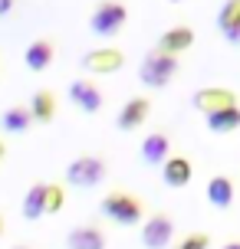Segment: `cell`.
<instances>
[{"mask_svg":"<svg viewBox=\"0 0 240 249\" xmlns=\"http://www.w3.org/2000/svg\"><path fill=\"white\" fill-rule=\"evenodd\" d=\"M148 115H152V99H145V95H135V99H128L122 108H119V131H135L139 124L148 122Z\"/></svg>","mask_w":240,"mask_h":249,"instance_id":"obj_10","label":"cell"},{"mask_svg":"<svg viewBox=\"0 0 240 249\" xmlns=\"http://www.w3.org/2000/svg\"><path fill=\"white\" fill-rule=\"evenodd\" d=\"M99 210L105 220H112L119 226H139L145 223V216H148V207H145V200L135 197V194H128V190H109L105 197H102Z\"/></svg>","mask_w":240,"mask_h":249,"instance_id":"obj_1","label":"cell"},{"mask_svg":"<svg viewBox=\"0 0 240 249\" xmlns=\"http://www.w3.org/2000/svg\"><path fill=\"white\" fill-rule=\"evenodd\" d=\"M0 236H3V216H0Z\"/></svg>","mask_w":240,"mask_h":249,"instance_id":"obj_26","label":"cell"},{"mask_svg":"<svg viewBox=\"0 0 240 249\" xmlns=\"http://www.w3.org/2000/svg\"><path fill=\"white\" fill-rule=\"evenodd\" d=\"M105 174H109V167H105L102 158L82 154V158H76V161H69V167H66V184L89 190V187H99L102 180H105Z\"/></svg>","mask_w":240,"mask_h":249,"instance_id":"obj_4","label":"cell"},{"mask_svg":"<svg viewBox=\"0 0 240 249\" xmlns=\"http://www.w3.org/2000/svg\"><path fill=\"white\" fill-rule=\"evenodd\" d=\"M3 158H7V144L0 141V161H3Z\"/></svg>","mask_w":240,"mask_h":249,"instance_id":"obj_25","label":"cell"},{"mask_svg":"<svg viewBox=\"0 0 240 249\" xmlns=\"http://www.w3.org/2000/svg\"><path fill=\"white\" fill-rule=\"evenodd\" d=\"M56 59V46H53L50 39H33L30 46H26V56L23 62L33 69V72H43V69H50V62Z\"/></svg>","mask_w":240,"mask_h":249,"instance_id":"obj_17","label":"cell"},{"mask_svg":"<svg viewBox=\"0 0 240 249\" xmlns=\"http://www.w3.org/2000/svg\"><path fill=\"white\" fill-rule=\"evenodd\" d=\"M0 128L7 135H23V131L33 128V115H30L26 105H10V108H3V115H0Z\"/></svg>","mask_w":240,"mask_h":249,"instance_id":"obj_16","label":"cell"},{"mask_svg":"<svg viewBox=\"0 0 240 249\" xmlns=\"http://www.w3.org/2000/svg\"><path fill=\"white\" fill-rule=\"evenodd\" d=\"M171 239H175V220L161 210L148 213L145 223H141V246L145 249H168Z\"/></svg>","mask_w":240,"mask_h":249,"instance_id":"obj_5","label":"cell"},{"mask_svg":"<svg viewBox=\"0 0 240 249\" xmlns=\"http://www.w3.org/2000/svg\"><path fill=\"white\" fill-rule=\"evenodd\" d=\"M191 177H194V167H191V161L181 158V154H171V158L161 164V180H164V187H171V190L188 187Z\"/></svg>","mask_w":240,"mask_h":249,"instance_id":"obj_11","label":"cell"},{"mask_svg":"<svg viewBox=\"0 0 240 249\" xmlns=\"http://www.w3.org/2000/svg\"><path fill=\"white\" fill-rule=\"evenodd\" d=\"M194 46V30L191 26H171V30H164L161 36H158V53H168V56H181V53Z\"/></svg>","mask_w":240,"mask_h":249,"instance_id":"obj_12","label":"cell"},{"mask_svg":"<svg viewBox=\"0 0 240 249\" xmlns=\"http://www.w3.org/2000/svg\"><path fill=\"white\" fill-rule=\"evenodd\" d=\"M217 30L230 46H240V0H227L217 13Z\"/></svg>","mask_w":240,"mask_h":249,"instance_id":"obj_14","label":"cell"},{"mask_svg":"<svg viewBox=\"0 0 240 249\" xmlns=\"http://www.w3.org/2000/svg\"><path fill=\"white\" fill-rule=\"evenodd\" d=\"M171 138L164 135V131H152V135L141 141V161L148 164V167H161L171 154Z\"/></svg>","mask_w":240,"mask_h":249,"instance_id":"obj_13","label":"cell"},{"mask_svg":"<svg viewBox=\"0 0 240 249\" xmlns=\"http://www.w3.org/2000/svg\"><path fill=\"white\" fill-rule=\"evenodd\" d=\"M13 3H17V0H0V17H7V13L13 10Z\"/></svg>","mask_w":240,"mask_h":249,"instance_id":"obj_23","label":"cell"},{"mask_svg":"<svg viewBox=\"0 0 240 249\" xmlns=\"http://www.w3.org/2000/svg\"><path fill=\"white\" fill-rule=\"evenodd\" d=\"M191 105H194V112H201L204 118H207V115L220 112V108H230V105H237V95H234L230 89L207 86V89H198V92H194Z\"/></svg>","mask_w":240,"mask_h":249,"instance_id":"obj_7","label":"cell"},{"mask_svg":"<svg viewBox=\"0 0 240 249\" xmlns=\"http://www.w3.org/2000/svg\"><path fill=\"white\" fill-rule=\"evenodd\" d=\"M207 128L214 135H230L240 128V105H230V108H220V112L207 115Z\"/></svg>","mask_w":240,"mask_h":249,"instance_id":"obj_20","label":"cell"},{"mask_svg":"<svg viewBox=\"0 0 240 249\" xmlns=\"http://www.w3.org/2000/svg\"><path fill=\"white\" fill-rule=\"evenodd\" d=\"M105 246H109V239H105V230L99 223H82L66 233V249H105Z\"/></svg>","mask_w":240,"mask_h":249,"instance_id":"obj_9","label":"cell"},{"mask_svg":"<svg viewBox=\"0 0 240 249\" xmlns=\"http://www.w3.org/2000/svg\"><path fill=\"white\" fill-rule=\"evenodd\" d=\"M122 66H125V53L115 50V46H99V50H89L82 56V69L86 72H96V75L119 72Z\"/></svg>","mask_w":240,"mask_h":249,"instance_id":"obj_6","label":"cell"},{"mask_svg":"<svg viewBox=\"0 0 240 249\" xmlns=\"http://www.w3.org/2000/svg\"><path fill=\"white\" fill-rule=\"evenodd\" d=\"M13 249H30V246H13Z\"/></svg>","mask_w":240,"mask_h":249,"instance_id":"obj_27","label":"cell"},{"mask_svg":"<svg viewBox=\"0 0 240 249\" xmlns=\"http://www.w3.org/2000/svg\"><path fill=\"white\" fill-rule=\"evenodd\" d=\"M66 203V187L63 184H46V213H60Z\"/></svg>","mask_w":240,"mask_h":249,"instance_id":"obj_21","label":"cell"},{"mask_svg":"<svg viewBox=\"0 0 240 249\" xmlns=\"http://www.w3.org/2000/svg\"><path fill=\"white\" fill-rule=\"evenodd\" d=\"M125 20H128L125 3H119V0H102V3H96V10L89 17V30H92L96 36L109 39V36H119V33H122Z\"/></svg>","mask_w":240,"mask_h":249,"instance_id":"obj_2","label":"cell"},{"mask_svg":"<svg viewBox=\"0 0 240 249\" xmlns=\"http://www.w3.org/2000/svg\"><path fill=\"white\" fill-rule=\"evenodd\" d=\"M207 203L217 207V210H230V203H234V180L227 174H217L207 180Z\"/></svg>","mask_w":240,"mask_h":249,"instance_id":"obj_15","label":"cell"},{"mask_svg":"<svg viewBox=\"0 0 240 249\" xmlns=\"http://www.w3.org/2000/svg\"><path fill=\"white\" fill-rule=\"evenodd\" d=\"M175 72H178V56H168V53H158V50H152L139 66V79L141 86L148 89H164L175 79Z\"/></svg>","mask_w":240,"mask_h":249,"instance_id":"obj_3","label":"cell"},{"mask_svg":"<svg viewBox=\"0 0 240 249\" xmlns=\"http://www.w3.org/2000/svg\"><path fill=\"white\" fill-rule=\"evenodd\" d=\"M20 213H23V220H40V216H46V184L40 180L33 184L30 190L23 194V203H20Z\"/></svg>","mask_w":240,"mask_h":249,"instance_id":"obj_18","label":"cell"},{"mask_svg":"<svg viewBox=\"0 0 240 249\" xmlns=\"http://www.w3.org/2000/svg\"><path fill=\"white\" fill-rule=\"evenodd\" d=\"M26 108H30V115H33V122L50 124L53 118H56V95H53L50 89H37Z\"/></svg>","mask_w":240,"mask_h":249,"instance_id":"obj_19","label":"cell"},{"mask_svg":"<svg viewBox=\"0 0 240 249\" xmlns=\"http://www.w3.org/2000/svg\"><path fill=\"white\" fill-rule=\"evenodd\" d=\"M171 3H181V0H171Z\"/></svg>","mask_w":240,"mask_h":249,"instance_id":"obj_28","label":"cell"},{"mask_svg":"<svg viewBox=\"0 0 240 249\" xmlns=\"http://www.w3.org/2000/svg\"><path fill=\"white\" fill-rule=\"evenodd\" d=\"M69 102L76 105L79 112H86V115H96L102 108V89L92 82V79H73L69 82Z\"/></svg>","mask_w":240,"mask_h":249,"instance_id":"obj_8","label":"cell"},{"mask_svg":"<svg viewBox=\"0 0 240 249\" xmlns=\"http://www.w3.org/2000/svg\"><path fill=\"white\" fill-rule=\"evenodd\" d=\"M175 249H211V236L207 233H188L175 243Z\"/></svg>","mask_w":240,"mask_h":249,"instance_id":"obj_22","label":"cell"},{"mask_svg":"<svg viewBox=\"0 0 240 249\" xmlns=\"http://www.w3.org/2000/svg\"><path fill=\"white\" fill-rule=\"evenodd\" d=\"M220 249H240V243H237V239H234V243H224V246H220Z\"/></svg>","mask_w":240,"mask_h":249,"instance_id":"obj_24","label":"cell"}]
</instances>
